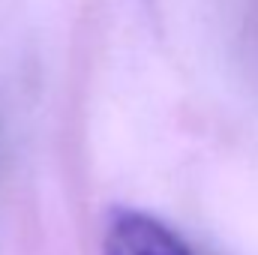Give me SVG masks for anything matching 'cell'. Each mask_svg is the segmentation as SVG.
<instances>
[{"instance_id":"1","label":"cell","mask_w":258,"mask_h":255,"mask_svg":"<svg viewBox=\"0 0 258 255\" xmlns=\"http://www.w3.org/2000/svg\"><path fill=\"white\" fill-rule=\"evenodd\" d=\"M102 255H192V249L150 213L114 210L105 225Z\"/></svg>"}]
</instances>
